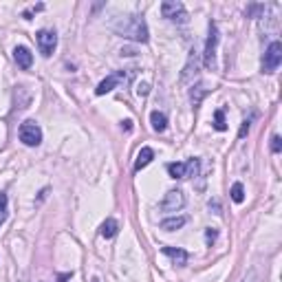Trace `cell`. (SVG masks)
<instances>
[{"label":"cell","mask_w":282,"mask_h":282,"mask_svg":"<svg viewBox=\"0 0 282 282\" xmlns=\"http://www.w3.org/2000/svg\"><path fill=\"white\" fill-rule=\"evenodd\" d=\"M115 31L124 38H130L135 42H148V26L141 16H126L115 24Z\"/></svg>","instance_id":"6da1fadb"},{"label":"cell","mask_w":282,"mask_h":282,"mask_svg":"<svg viewBox=\"0 0 282 282\" xmlns=\"http://www.w3.org/2000/svg\"><path fill=\"white\" fill-rule=\"evenodd\" d=\"M161 13H163V18L172 20V22H187V11L183 3H177V0H165L163 5H161Z\"/></svg>","instance_id":"7a4b0ae2"},{"label":"cell","mask_w":282,"mask_h":282,"mask_svg":"<svg viewBox=\"0 0 282 282\" xmlns=\"http://www.w3.org/2000/svg\"><path fill=\"white\" fill-rule=\"evenodd\" d=\"M167 172L172 179H190L199 172V159H190L187 163H167Z\"/></svg>","instance_id":"3957f363"},{"label":"cell","mask_w":282,"mask_h":282,"mask_svg":"<svg viewBox=\"0 0 282 282\" xmlns=\"http://www.w3.org/2000/svg\"><path fill=\"white\" fill-rule=\"evenodd\" d=\"M216 44H218V29L216 24H210V36H207L205 42V66L210 71L216 69Z\"/></svg>","instance_id":"277c9868"},{"label":"cell","mask_w":282,"mask_h":282,"mask_svg":"<svg viewBox=\"0 0 282 282\" xmlns=\"http://www.w3.org/2000/svg\"><path fill=\"white\" fill-rule=\"evenodd\" d=\"M280 62H282V44L278 42H271L269 44V49H267V53H265V60H263V71L265 73H273L280 66Z\"/></svg>","instance_id":"5b68a950"},{"label":"cell","mask_w":282,"mask_h":282,"mask_svg":"<svg viewBox=\"0 0 282 282\" xmlns=\"http://www.w3.org/2000/svg\"><path fill=\"white\" fill-rule=\"evenodd\" d=\"M20 141L24 146H38L42 141V130L36 122H24L20 126Z\"/></svg>","instance_id":"8992f818"},{"label":"cell","mask_w":282,"mask_h":282,"mask_svg":"<svg viewBox=\"0 0 282 282\" xmlns=\"http://www.w3.org/2000/svg\"><path fill=\"white\" fill-rule=\"evenodd\" d=\"M55 44H58V36H55V31H49V29H42L38 33V46H40V53H42L44 58H49L53 49H55Z\"/></svg>","instance_id":"52a82bcc"},{"label":"cell","mask_w":282,"mask_h":282,"mask_svg":"<svg viewBox=\"0 0 282 282\" xmlns=\"http://www.w3.org/2000/svg\"><path fill=\"white\" fill-rule=\"evenodd\" d=\"M185 205V196L181 190H170L165 194V199L161 201V210L163 212H177Z\"/></svg>","instance_id":"ba28073f"},{"label":"cell","mask_w":282,"mask_h":282,"mask_svg":"<svg viewBox=\"0 0 282 282\" xmlns=\"http://www.w3.org/2000/svg\"><path fill=\"white\" fill-rule=\"evenodd\" d=\"M122 79L126 82L124 73H112V75H108V77L104 79V82H99V86L95 89V93H97V95H106V93H110L119 82H122Z\"/></svg>","instance_id":"9c48e42d"},{"label":"cell","mask_w":282,"mask_h":282,"mask_svg":"<svg viewBox=\"0 0 282 282\" xmlns=\"http://www.w3.org/2000/svg\"><path fill=\"white\" fill-rule=\"evenodd\" d=\"M13 60H16V64L24 71L31 69V64H33V55L26 46H16V49H13Z\"/></svg>","instance_id":"30bf717a"},{"label":"cell","mask_w":282,"mask_h":282,"mask_svg":"<svg viewBox=\"0 0 282 282\" xmlns=\"http://www.w3.org/2000/svg\"><path fill=\"white\" fill-rule=\"evenodd\" d=\"M163 253H165L167 258H172V263L179 265V267L187 265V258H190V256H187V251L185 249H179V247H177V249H174V247H163Z\"/></svg>","instance_id":"8fae6325"},{"label":"cell","mask_w":282,"mask_h":282,"mask_svg":"<svg viewBox=\"0 0 282 282\" xmlns=\"http://www.w3.org/2000/svg\"><path fill=\"white\" fill-rule=\"evenodd\" d=\"M154 159V150H152V148H141V150H139V154H137V161H135V170L139 172V170H144V167L148 165V163H150V161Z\"/></svg>","instance_id":"7c38bea8"},{"label":"cell","mask_w":282,"mask_h":282,"mask_svg":"<svg viewBox=\"0 0 282 282\" xmlns=\"http://www.w3.org/2000/svg\"><path fill=\"white\" fill-rule=\"evenodd\" d=\"M187 223V218L185 216H177V218H167L161 223V230H165V232H174V230H181Z\"/></svg>","instance_id":"4fadbf2b"},{"label":"cell","mask_w":282,"mask_h":282,"mask_svg":"<svg viewBox=\"0 0 282 282\" xmlns=\"http://www.w3.org/2000/svg\"><path fill=\"white\" fill-rule=\"evenodd\" d=\"M150 122H152V128H154V130H157V132H163L165 126H167V117L163 115V112L154 110L152 115H150Z\"/></svg>","instance_id":"5bb4252c"},{"label":"cell","mask_w":282,"mask_h":282,"mask_svg":"<svg viewBox=\"0 0 282 282\" xmlns=\"http://www.w3.org/2000/svg\"><path fill=\"white\" fill-rule=\"evenodd\" d=\"M117 232H119V225H117L115 218L104 220V225H102V236H104V238H112Z\"/></svg>","instance_id":"9a60e30c"},{"label":"cell","mask_w":282,"mask_h":282,"mask_svg":"<svg viewBox=\"0 0 282 282\" xmlns=\"http://www.w3.org/2000/svg\"><path fill=\"white\" fill-rule=\"evenodd\" d=\"M232 201H234V203H243V201H245L243 183H234L232 185Z\"/></svg>","instance_id":"2e32d148"},{"label":"cell","mask_w":282,"mask_h":282,"mask_svg":"<svg viewBox=\"0 0 282 282\" xmlns=\"http://www.w3.org/2000/svg\"><path fill=\"white\" fill-rule=\"evenodd\" d=\"M214 128H216L218 132L227 130V124H225V112H223V110H216V112H214Z\"/></svg>","instance_id":"e0dca14e"},{"label":"cell","mask_w":282,"mask_h":282,"mask_svg":"<svg viewBox=\"0 0 282 282\" xmlns=\"http://www.w3.org/2000/svg\"><path fill=\"white\" fill-rule=\"evenodd\" d=\"M194 91H196V95H192V104H194V106H199V104H201V99H203V95H205L207 91L203 89V86H196Z\"/></svg>","instance_id":"ac0fdd59"},{"label":"cell","mask_w":282,"mask_h":282,"mask_svg":"<svg viewBox=\"0 0 282 282\" xmlns=\"http://www.w3.org/2000/svg\"><path fill=\"white\" fill-rule=\"evenodd\" d=\"M280 148H282L280 137H278V135H276V137H271V150H273V152H280Z\"/></svg>","instance_id":"d6986e66"},{"label":"cell","mask_w":282,"mask_h":282,"mask_svg":"<svg viewBox=\"0 0 282 282\" xmlns=\"http://www.w3.org/2000/svg\"><path fill=\"white\" fill-rule=\"evenodd\" d=\"M247 132H249V122H243V128H240V132H238V137H240V139H243V137L247 135Z\"/></svg>","instance_id":"ffe728a7"},{"label":"cell","mask_w":282,"mask_h":282,"mask_svg":"<svg viewBox=\"0 0 282 282\" xmlns=\"http://www.w3.org/2000/svg\"><path fill=\"white\" fill-rule=\"evenodd\" d=\"M148 91H150V89H148V84H139L137 86V95H148Z\"/></svg>","instance_id":"44dd1931"},{"label":"cell","mask_w":282,"mask_h":282,"mask_svg":"<svg viewBox=\"0 0 282 282\" xmlns=\"http://www.w3.org/2000/svg\"><path fill=\"white\" fill-rule=\"evenodd\" d=\"M7 210V194L0 192V212H5Z\"/></svg>","instance_id":"7402d4cb"},{"label":"cell","mask_w":282,"mask_h":282,"mask_svg":"<svg viewBox=\"0 0 282 282\" xmlns=\"http://www.w3.org/2000/svg\"><path fill=\"white\" fill-rule=\"evenodd\" d=\"M205 236H207V243H212V240L216 238V230H212V227H210V230H207V234H205Z\"/></svg>","instance_id":"603a6c76"},{"label":"cell","mask_w":282,"mask_h":282,"mask_svg":"<svg viewBox=\"0 0 282 282\" xmlns=\"http://www.w3.org/2000/svg\"><path fill=\"white\" fill-rule=\"evenodd\" d=\"M93 282H99V280H97V278H95V280H93Z\"/></svg>","instance_id":"cb8c5ba5"},{"label":"cell","mask_w":282,"mask_h":282,"mask_svg":"<svg viewBox=\"0 0 282 282\" xmlns=\"http://www.w3.org/2000/svg\"><path fill=\"white\" fill-rule=\"evenodd\" d=\"M0 223H3V216H0Z\"/></svg>","instance_id":"d4e9b609"}]
</instances>
